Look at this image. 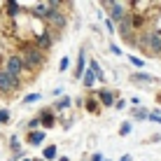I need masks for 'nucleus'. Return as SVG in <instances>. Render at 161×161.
I'll return each instance as SVG.
<instances>
[{
	"label": "nucleus",
	"instance_id": "nucleus-28",
	"mask_svg": "<svg viewBox=\"0 0 161 161\" xmlns=\"http://www.w3.org/2000/svg\"><path fill=\"white\" fill-rule=\"evenodd\" d=\"M24 161H35V159H24Z\"/></svg>",
	"mask_w": 161,
	"mask_h": 161
},
{
	"label": "nucleus",
	"instance_id": "nucleus-8",
	"mask_svg": "<svg viewBox=\"0 0 161 161\" xmlns=\"http://www.w3.org/2000/svg\"><path fill=\"white\" fill-rule=\"evenodd\" d=\"M84 63H86V54H84V49H80V61H77V68H75V77H84V73L89 68H84Z\"/></svg>",
	"mask_w": 161,
	"mask_h": 161
},
{
	"label": "nucleus",
	"instance_id": "nucleus-17",
	"mask_svg": "<svg viewBox=\"0 0 161 161\" xmlns=\"http://www.w3.org/2000/svg\"><path fill=\"white\" fill-rule=\"evenodd\" d=\"M54 157H56V147L49 145L47 149H44V159H54Z\"/></svg>",
	"mask_w": 161,
	"mask_h": 161
},
{
	"label": "nucleus",
	"instance_id": "nucleus-9",
	"mask_svg": "<svg viewBox=\"0 0 161 161\" xmlns=\"http://www.w3.org/2000/svg\"><path fill=\"white\" fill-rule=\"evenodd\" d=\"M42 140H44V133H42V131H33L31 136H28V145H35V147H37Z\"/></svg>",
	"mask_w": 161,
	"mask_h": 161
},
{
	"label": "nucleus",
	"instance_id": "nucleus-26",
	"mask_svg": "<svg viewBox=\"0 0 161 161\" xmlns=\"http://www.w3.org/2000/svg\"><path fill=\"white\" fill-rule=\"evenodd\" d=\"M91 161H103V157H101V154H93V159Z\"/></svg>",
	"mask_w": 161,
	"mask_h": 161
},
{
	"label": "nucleus",
	"instance_id": "nucleus-6",
	"mask_svg": "<svg viewBox=\"0 0 161 161\" xmlns=\"http://www.w3.org/2000/svg\"><path fill=\"white\" fill-rule=\"evenodd\" d=\"M47 21H52V26H56V28H63L65 26V16L61 12H56V9H52V7H49V12H47Z\"/></svg>",
	"mask_w": 161,
	"mask_h": 161
},
{
	"label": "nucleus",
	"instance_id": "nucleus-14",
	"mask_svg": "<svg viewBox=\"0 0 161 161\" xmlns=\"http://www.w3.org/2000/svg\"><path fill=\"white\" fill-rule=\"evenodd\" d=\"M37 42H40V47H37V49H42V47H49V44H52V37H49L47 33H42V35H40V40H37Z\"/></svg>",
	"mask_w": 161,
	"mask_h": 161
},
{
	"label": "nucleus",
	"instance_id": "nucleus-1",
	"mask_svg": "<svg viewBox=\"0 0 161 161\" xmlns=\"http://www.w3.org/2000/svg\"><path fill=\"white\" fill-rule=\"evenodd\" d=\"M138 42H140L142 49H147L149 54H161V35L157 31H145Z\"/></svg>",
	"mask_w": 161,
	"mask_h": 161
},
{
	"label": "nucleus",
	"instance_id": "nucleus-20",
	"mask_svg": "<svg viewBox=\"0 0 161 161\" xmlns=\"http://www.w3.org/2000/svg\"><path fill=\"white\" fill-rule=\"evenodd\" d=\"M9 121V110H0V124Z\"/></svg>",
	"mask_w": 161,
	"mask_h": 161
},
{
	"label": "nucleus",
	"instance_id": "nucleus-27",
	"mask_svg": "<svg viewBox=\"0 0 161 161\" xmlns=\"http://www.w3.org/2000/svg\"><path fill=\"white\" fill-rule=\"evenodd\" d=\"M121 161H131V157H129V154H124V157H121Z\"/></svg>",
	"mask_w": 161,
	"mask_h": 161
},
{
	"label": "nucleus",
	"instance_id": "nucleus-11",
	"mask_svg": "<svg viewBox=\"0 0 161 161\" xmlns=\"http://www.w3.org/2000/svg\"><path fill=\"white\" fill-rule=\"evenodd\" d=\"M93 80H96V73L89 68L86 73H84V86H91V84H93Z\"/></svg>",
	"mask_w": 161,
	"mask_h": 161
},
{
	"label": "nucleus",
	"instance_id": "nucleus-19",
	"mask_svg": "<svg viewBox=\"0 0 161 161\" xmlns=\"http://www.w3.org/2000/svg\"><path fill=\"white\" fill-rule=\"evenodd\" d=\"M131 129H133V124H129V121H126V124L119 129V133H121V136H129V133H131Z\"/></svg>",
	"mask_w": 161,
	"mask_h": 161
},
{
	"label": "nucleus",
	"instance_id": "nucleus-23",
	"mask_svg": "<svg viewBox=\"0 0 161 161\" xmlns=\"http://www.w3.org/2000/svg\"><path fill=\"white\" fill-rule=\"evenodd\" d=\"M136 80H142V82H152V77H149V75H145V73H138V75H136Z\"/></svg>",
	"mask_w": 161,
	"mask_h": 161
},
{
	"label": "nucleus",
	"instance_id": "nucleus-22",
	"mask_svg": "<svg viewBox=\"0 0 161 161\" xmlns=\"http://www.w3.org/2000/svg\"><path fill=\"white\" fill-rule=\"evenodd\" d=\"M131 63H133V65H138V68H142V65H145V61L138 58V56H131Z\"/></svg>",
	"mask_w": 161,
	"mask_h": 161
},
{
	"label": "nucleus",
	"instance_id": "nucleus-15",
	"mask_svg": "<svg viewBox=\"0 0 161 161\" xmlns=\"http://www.w3.org/2000/svg\"><path fill=\"white\" fill-rule=\"evenodd\" d=\"M7 12L9 16H16L19 14V3H7Z\"/></svg>",
	"mask_w": 161,
	"mask_h": 161
},
{
	"label": "nucleus",
	"instance_id": "nucleus-16",
	"mask_svg": "<svg viewBox=\"0 0 161 161\" xmlns=\"http://www.w3.org/2000/svg\"><path fill=\"white\" fill-rule=\"evenodd\" d=\"M68 105H70V98L65 96V98H61V101H58L56 105H54V108H56V110H65V108H68Z\"/></svg>",
	"mask_w": 161,
	"mask_h": 161
},
{
	"label": "nucleus",
	"instance_id": "nucleus-7",
	"mask_svg": "<svg viewBox=\"0 0 161 161\" xmlns=\"http://www.w3.org/2000/svg\"><path fill=\"white\" fill-rule=\"evenodd\" d=\"M133 28V19H131V14H126L124 19L119 21V26H117V33H121V35H129Z\"/></svg>",
	"mask_w": 161,
	"mask_h": 161
},
{
	"label": "nucleus",
	"instance_id": "nucleus-24",
	"mask_svg": "<svg viewBox=\"0 0 161 161\" xmlns=\"http://www.w3.org/2000/svg\"><path fill=\"white\" fill-rule=\"evenodd\" d=\"M149 119H152V121H159V124H161V114H159V112H152V114H149Z\"/></svg>",
	"mask_w": 161,
	"mask_h": 161
},
{
	"label": "nucleus",
	"instance_id": "nucleus-3",
	"mask_svg": "<svg viewBox=\"0 0 161 161\" xmlns=\"http://www.w3.org/2000/svg\"><path fill=\"white\" fill-rule=\"evenodd\" d=\"M24 68H26L24 58H19V56H9V58H7V68H5V70H7L9 75L19 77V73H21V70H24Z\"/></svg>",
	"mask_w": 161,
	"mask_h": 161
},
{
	"label": "nucleus",
	"instance_id": "nucleus-10",
	"mask_svg": "<svg viewBox=\"0 0 161 161\" xmlns=\"http://www.w3.org/2000/svg\"><path fill=\"white\" fill-rule=\"evenodd\" d=\"M101 103H103V105H117V103H114L112 91H101Z\"/></svg>",
	"mask_w": 161,
	"mask_h": 161
},
{
	"label": "nucleus",
	"instance_id": "nucleus-13",
	"mask_svg": "<svg viewBox=\"0 0 161 161\" xmlns=\"http://www.w3.org/2000/svg\"><path fill=\"white\" fill-rule=\"evenodd\" d=\"M89 68H91L93 73H96V77H98V80H103V77H105V75H103V70L98 68V63H96V61H89Z\"/></svg>",
	"mask_w": 161,
	"mask_h": 161
},
{
	"label": "nucleus",
	"instance_id": "nucleus-2",
	"mask_svg": "<svg viewBox=\"0 0 161 161\" xmlns=\"http://www.w3.org/2000/svg\"><path fill=\"white\" fill-rule=\"evenodd\" d=\"M19 86V77L9 75L7 70H0V91H12Z\"/></svg>",
	"mask_w": 161,
	"mask_h": 161
},
{
	"label": "nucleus",
	"instance_id": "nucleus-18",
	"mask_svg": "<svg viewBox=\"0 0 161 161\" xmlns=\"http://www.w3.org/2000/svg\"><path fill=\"white\" fill-rule=\"evenodd\" d=\"M68 68H70V58H68V56H63V58H61V65H58V70H61V73H65Z\"/></svg>",
	"mask_w": 161,
	"mask_h": 161
},
{
	"label": "nucleus",
	"instance_id": "nucleus-12",
	"mask_svg": "<svg viewBox=\"0 0 161 161\" xmlns=\"http://www.w3.org/2000/svg\"><path fill=\"white\" fill-rule=\"evenodd\" d=\"M42 124L47 126V129H49V126H54V114L52 112H42Z\"/></svg>",
	"mask_w": 161,
	"mask_h": 161
},
{
	"label": "nucleus",
	"instance_id": "nucleus-21",
	"mask_svg": "<svg viewBox=\"0 0 161 161\" xmlns=\"http://www.w3.org/2000/svg\"><path fill=\"white\" fill-rule=\"evenodd\" d=\"M35 101H40V93H28L26 96V103H35Z\"/></svg>",
	"mask_w": 161,
	"mask_h": 161
},
{
	"label": "nucleus",
	"instance_id": "nucleus-4",
	"mask_svg": "<svg viewBox=\"0 0 161 161\" xmlns=\"http://www.w3.org/2000/svg\"><path fill=\"white\" fill-rule=\"evenodd\" d=\"M26 68H35V65L42 63V54L40 49H26V58H24Z\"/></svg>",
	"mask_w": 161,
	"mask_h": 161
},
{
	"label": "nucleus",
	"instance_id": "nucleus-5",
	"mask_svg": "<svg viewBox=\"0 0 161 161\" xmlns=\"http://www.w3.org/2000/svg\"><path fill=\"white\" fill-rule=\"evenodd\" d=\"M105 7L110 9V14H112V19H114V21H121L126 14H129V12L124 9V5H119V3H105Z\"/></svg>",
	"mask_w": 161,
	"mask_h": 161
},
{
	"label": "nucleus",
	"instance_id": "nucleus-25",
	"mask_svg": "<svg viewBox=\"0 0 161 161\" xmlns=\"http://www.w3.org/2000/svg\"><path fill=\"white\" fill-rule=\"evenodd\" d=\"M37 124H40V119H31L28 121V129H37Z\"/></svg>",
	"mask_w": 161,
	"mask_h": 161
}]
</instances>
